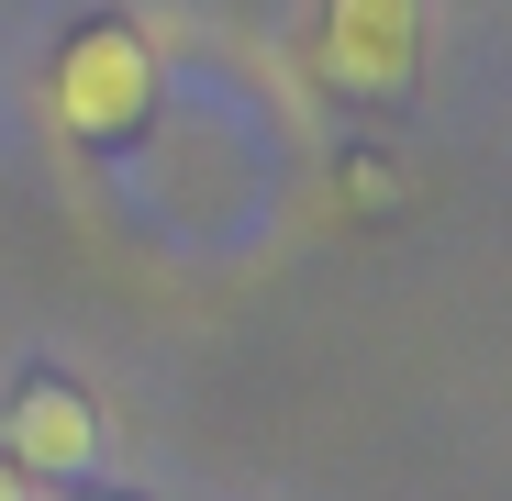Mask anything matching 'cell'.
<instances>
[{
	"mask_svg": "<svg viewBox=\"0 0 512 501\" xmlns=\"http://www.w3.org/2000/svg\"><path fill=\"white\" fill-rule=\"evenodd\" d=\"M45 112H56L78 145H112V134H134V123L156 112V45H145L123 12L78 23V34H67V56L45 67Z\"/></svg>",
	"mask_w": 512,
	"mask_h": 501,
	"instance_id": "obj_1",
	"label": "cell"
},
{
	"mask_svg": "<svg viewBox=\"0 0 512 501\" xmlns=\"http://www.w3.org/2000/svg\"><path fill=\"white\" fill-rule=\"evenodd\" d=\"M423 67V0H323V78L346 101H401Z\"/></svg>",
	"mask_w": 512,
	"mask_h": 501,
	"instance_id": "obj_2",
	"label": "cell"
},
{
	"mask_svg": "<svg viewBox=\"0 0 512 501\" xmlns=\"http://www.w3.org/2000/svg\"><path fill=\"white\" fill-rule=\"evenodd\" d=\"M0 457H12L34 490H45V479H90V468H101V412H90V390H78V379H23Z\"/></svg>",
	"mask_w": 512,
	"mask_h": 501,
	"instance_id": "obj_3",
	"label": "cell"
},
{
	"mask_svg": "<svg viewBox=\"0 0 512 501\" xmlns=\"http://www.w3.org/2000/svg\"><path fill=\"white\" fill-rule=\"evenodd\" d=\"M0 501H34V479H23V468H12V457H0Z\"/></svg>",
	"mask_w": 512,
	"mask_h": 501,
	"instance_id": "obj_4",
	"label": "cell"
}]
</instances>
